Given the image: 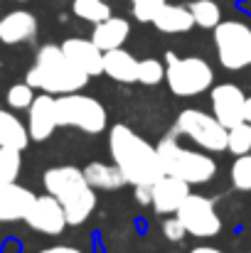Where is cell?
<instances>
[{
  "mask_svg": "<svg viewBox=\"0 0 251 253\" xmlns=\"http://www.w3.org/2000/svg\"><path fill=\"white\" fill-rule=\"evenodd\" d=\"M108 148L113 165L121 169L128 184H153L158 182L165 169L160 163L158 148H153L146 138H141L128 126H113L108 130Z\"/></svg>",
  "mask_w": 251,
  "mask_h": 253,
  "instance_id": "cell-1",
  "label": "cell"
},
{
  "mask_svg": "<svg viewBox=\"0 0 251 253\" xmlns=\"http://www.w3.org/2000/svg\"><path fill=\"white\" fill-rule=\"evenodd\" d=\"M42 182H45L47 194H52L62 204L69 226H79L94 214L96 189L84 177V169L69 168V165L52 168L45 172Z\"/></svg>",
  "mask_w": 251,
  "mask_h": 253,
  "instance_id": "cell-2",
  "label": "cell"
},
{
  "mask_svg": "<svg viewBox=\"0 0 251 253\" xmlns=\"http://www.w3.org/2000/svg\"><path fill=\"white\" fill-rule=\"evenodd\" d=\"M86 82L89 77L67 59V54L57 44H45L37 52V59L27 72V84L45 93H52V96L82 91Z\"/></svg>",
  "mask_w": 251,
  "mask_h": 253,
  "instance_id": "cell-3",
  "label": "cell"
},
{
  "mask_svg": "<svg viewBox=\"0 0 251 253\" xmlns=\"http://www.w3.org/2000/svg\"><path fill=\"white\" fill-rule=\"evenodd\" d=\"M158 155H160L165 174L180 177L187 184H204V182H209L217 174V163L212 160V155L197 153V150H187V148L177 145L172 138L160 140Z\"/></svg>",
  "mask_w": 251,
  "mask_h": 253,
  "instance_id": "cell-4",
  "label": "cell"
},
{
  "mask_svg": "<svg viewBox=\"0 0 251 253\" xmlns=\"http://www.w3.org/2000/svg\"><path fill=\"white\" fill-rule=\"evenodd\" d=\"M54 111H57V126H69L89 135H99L108 126V116L101 101L84 96L79 91L54 96Z\"/></svg>",
  "mask_w": 251,
  "mask_h": 253,
  "instance_id": "cell-5",
  "label": "cell"
},
{
  "mask_svg": "<svg viewBox=\"0 0 251 253\" xmlns=\"http://www.w3.org/2000/svg\"><path fill=\"white\" fill-rule=\"evenodd\" d=\"M165 82L177 96H200L214 82L212 67L200 57H177L167 52Z\"/></svg>",
  "mask_w": 251,
  "mask_h": 253,
  "instance_id": "cell-6",
  "label": "cell"
},
{
  "mask_svg": "<svg viewBox=\"0 0 251 253\" xmlns=\"http://www.w3.org/2000/svg\"><path fill=\"white\" fill-rule=\"evenodd\" d=\"M214 47L224 69L239 72L251 67V27L239 20H227L214 27Z\"/></svg>",
  "mask_w": 251,
  "mask_h": 253,
  "instance_id": "cell-7",
  "label": "cell"
},
{
  "mask_svg": "<svg viewBox=\"0 0 251 253\" xmlns=\"http://www.w3.org/2000/svg\"><path fill=\"white\" fill-rule=\"evenodd\" d=\"M175 130L185 138H190L195 145L209 153H222L227 150V128L209 113L200 108H187L177 116Z\"/></svg>",
  "mask_w": 251,
  "mask_h": 253,
  "instance_id": "cell-8",
  "label": "cell"
},
{
  "mask_svg": "<svg viewBox=\"0 0 251 253\" xmlns=\"http://www.w3.org/2000/svg\"><path fill=\"white\" fill-rule=\"evenodd\" d=\"M175 216L185 224L187 234H192L197 239H209L222 231V219H219L214 204L202 194L190 192L185 197V202L180 204V209L175 211Z\"/></svg>",
  "mask_w": 251,
  "mask_h": 253,
  "instance_id": "cell-9",
  "label": "cell"
},
{
  "mask_svg": "<svg viewBox=\"0 0 251 253\" xmlns=\"http://www.w3.org/2000/svg\"><path fill=\"white\" fill-rule=\"evenodd\" d=\"M25 221H27L30 229H35L40 234H47V236H59L69 226L62 204L52 194L35 197L30 209H27V214H25Z\"/></svg>",
  "mask_w": 251,
  "mask_h": 253,
  "instance_id": "cell-10",
  "label": "cell"
},
{
  "mask_svg": "<svg viewBox=\"0 0 251 253\" xmlns=\"http://www.w3.org/2000/svg\"><path fill=\"white\" fill-rule=\"evenodd\" d=\"M244 103H247V96L239 86L219 84L212 88V111H214V118L224 128H232L244 121Z\"/></svg>",
  "mask_w": 251,
  "mask_h": 253,
  "instance_id": "cell-11",
  "label": "cell"
},
{
  "mask_svg": "<svg viewBox=\"0 0 251 253\" xmlns=\"http://www.w3.org/2000/svg\"><path fill=\"white\" fill-rule=\"evenodd\" d=\"M57 128V111H54V96L52 93H40L27 108V133L30 140H47Z\"/></svg>",
  "mask_w": 251,
  "mask_h": 253,
  "instance_id": "cell-12",
  "label": "cell"
},
{
  "mask_svg": "<svg viewBox=\"0 0 251 253\" xmlns=\"http://www.w3.org/2000/svg\"><path fill=\"white\" fill-rule=\"evenodd\" d=\"M62 52L67 54V59L82 69L86 77H99L103 74V52L94 44V40H82V37H72V40H64L62 44Z\"/></svg>",
  "mask_w": 251,
  "mask_h": 253,
  "instance_id": "cell-13",
  "label": "cell"
},
{
  "mask_svg": "<svg viewBox=\"0 0 251 253\" xmlns=\"http://www.w3.org/2000/svg\"><path fill=\"white\" fill-rule=\"evenodd\" d=\"M187 194H190V184L185 179L163 174L158 182H153V209L158 214H175Z\"/></svg>",
  "mask_w": 251,
  "mask_h": 253,
  "instance_id": "cell-14",
  "label": "cell"
},
{
  "mask_svg": "<svg viewBox=\"0 0 251 253\" xmlns=\"http://www.w3.org/2000/svg\"><path fill=\"white\" fill-rule=\"evenodd\" d=\"M35 194L17 182H0V221L25 219Z\"/></svg>",
  "mask_w": 251,
  "mask_h": 253,
  "instance_id": "cell-15",
  "label": "cell"
},
{
  "mask_svg": "<svg viewBox=\"0 0 251 253\" xmlns=\"http://www.w3.org/2000/svg\"><path fill=\"white\" fill-rule=\"evenodd\" d=\"M35 35H37V17L27 10L7 12L0 20V42H5V44L30 42Z\"/></svg>",
  "mask_w": 251,
  "mask_h": 253,
  "instance_id": "cell-16",
  "label": "cell"
},
{
  "mask_svg": "<svg viewBox=\"0 0 251 253\" xmlns=\"http://www.w3.org/2000/svg\"><path fill=\"white\" fill-rule=\"evenodd\" d=\"M103 74L111 77L113 82L133 84V82H138V59L131 52H126L123 47L108 49V52H103Z\"/></svg>",
  "mask_w": 251,
  "mask_h": 253,
  "instance_id": "cell-17",
  "label": "cell"
},
{
  "mask_svg": "<svg viewBox=\"0 0 251 253\" xmlns=\"http://www.w3.org/2000/svg\"><path fill=\"white\" fill-rule=\"evenodd\" d=\"M128 32H131V25L128 20L123 17H106L101 22H96L94 27V44L101 49V52H108V49H116V47H123V42L128 40Z\"/></svg>",
  "mask_w": 251,
  "mask_h": 253,
  "instance_id": "cell-18",
  "label": "cell"
},
{
  "mask_svg": "<svg viewBox=\"0 0 251 253\" xmlns=\"http://www.w3.org/2000/svg\"><path fill=\"white\" fill-rule=\"evenodd\" d=\"M153 25L163 35H182V32L192 30L195 20H192L190 7H185V5H167L165 2L158 10V15L153 17Z\"/></svg>",
  "mask_w": 251,
  "mask_h": 253,
  "instance_id": "cell-19",
  "label": "cell"
},
{
  "mask_svg": "<svg viewBox=\"0 0 251 253\" xmlns=\"http://www.w3.org/2000/svg\"><path fill=\"white\" fill-rule=\"evenodd\" d=\"M84 177L89 179L94 189H103V192H116L123 184H128L121 169L116 165H106V163H89L84 168Z\"/></svg>",
  "mask_w": 251,
  "mask_h": 253,
  "instance_id": "cell-20",
  "label": "cell"
},
{
  "mask_svg": "<svg viewBox=\"0 0 251 253\" xmlns=\"http://www.w3.org/2000/svg\"><path fill=\"white\" fill-rule=\"evenodd\" d=\"M27 143H30V133H27L25 123H22L15 113L0 108V148L25 150Z\"/></svg>",
  "mask_w": 251,
  "mask_h": 253,
  "instance_id": "cell-21",
  "label": "cell"
},
{
  "mask_svg": "<svg viewBox=\"0 0 251 253\" xmlns=\"http://www.w3.org/2000/svg\"><path fill=\"white\" fill-rule=\"evenodd\" d=\"M190 12H192L195 25H200L204 30H214L222 22V10L214 0H195L190 5Z\"/></svg>",
  "mask_w": 251,
  "mask_h": 253,
  "instance_id": "cell-22",
  "label": "cell"
},
{
  "mask_svg": "<svg viewBox=\"0 0 251 253\" xmlns=\"http://www.w3.org/2000/svg\"><path fill=\"white\" fill-rule=\"evenodd\" d=\"M227 150L234 155H247L251 153V123L242 121L232 128H227Z\"/></svg>",
  "mask_w": 251,
  "mask_h": 253,
  "instance_id": "cell-23",
  "label": "cell"
},
{
  "mask_svg": "<svg viewBox=\"0 0 251 253\" xmlns=\"http://www.w3.org/2000/svg\"><path fill=\"white\" fill-rule=\"evenodd\" d=\"M72 10H74L77 17H82L86 22H94V25L111 17V7H108L106 0H74Z\"/></svg>",
  "mask_w": 251,
  "mask_h": 253,
  "instance_id": "cell-24",
  "label": "cell"
},
{
  "mask_svg": "<svg viewBox=\"0 0 251 253\" xmlns=\"http://www.w3.org/2000/svg\"><path fill=\"white\" fill-rule=\"evenodd\" d=\"M22 168V150L0 148V182H15Z\"/></svg>",
  "mask_w": 251,
  "mask_h": 253,
  "instance_id": "cell-25",
  "label": "cell"
},
{
  "mask_svg": "<svg viewBox=\"0 0 251 253\" xmlns=\"http://www.w3.org/2000/svg\"><path fill=\"white\" fill-rule=\"evenodd\" d=\"M232 184L239 192H251V153L237 155L232 165Z\"/></svg>",
  "mask_w": 251,
  "mask_h": 253,
  "instance_id": "cell-26",
  "label": "cell"
},
{
  "mask_svg": "<svg viewBox=\"0 0 251 253\" xmlns=\"http://www.w3.org/2000/svg\"><path fill=\"white\" fill-rule=\"evenodd\" d=\"M165 79V67L158 59H141L138 62V82L146 86H155Z\"/></svg>",
  "mask_w": 251,
  "mask_h": 253,
  "instance_id": "cell-27",
  "label": "cell"
},
{
  "mask_svg": "<svg viewBox=\"0 0 251 253\" xmlns=\"http://www.w3.org/2000/svg\"><path fill=\"white\" fill-rule=\"evenodd\" d=\"M32 101H35V88L27 84V82H25V84L10 86V91H7V106H10V108H15V111H27Z\"/></svg>",
  "mask_w": 251,
  "mask_h": 253,
  "instance_id": "cell-28",
  "label": "cell"
},
{
  "mask_svg": "<svg viewBox=\"0 0 251 253\" xmlns=\"http://www.w3.org/2000/svg\"><path fill=\"white\" fill-rule=\"evenodd\" d=\"M163 5H165V0H131L133 17L138 22H153V17L158 15V10Z\"/></svg>",
  "mask_w": 251,
  "mask_h": 253,
  "instance_id": "cell-29",
  "label": "cell"
},
{
  "mask_svg": "<svg viewBox=\"0 0 251 253\" xmlns=\"http://www.w3.org/2000/svg\"><path fill=\"white\" fill-rule=\"evenodd\" d=\"M163 234H165L167 241L177 244V241H182V239L187 236V229H185V224H182L177 216H172V219H165V221H163Z\"/></svg>",
  "mask_w": 251,
  "mask_h": 253,
  "instance_id": "cell-30",
  "label": "cell"
},
{
  "mask_svg": "<svg viewBox=\"0 0 251 253\" xmlns=\"http://www.w3.org/2000/svg\"><path fill=\"white\" fill-rule=\"evenodd\" d=\"M133 192L141 204H153V184H136Z\"/></svg>",
  "mask_w": 251,
  "mask_h": 253,
  "instance_id": "cell-31",
  "label": "cell"
},
{
  "mask_svg": "<svg viewBox=\"0 0 251 253\" xmlns=\"http://www.w3.org/2000/svg\"><path fill=\"white\" fill-rule=\"evenodd\" d=\"M40 253H82L79 249H72V246H52V249H45Z\"/></svg>",
  "mask_w": 251,
  "mask_h": 253,
  "instance_id": "cell-32",
  "label": "cell"
},
{
  "mask_svg": "<svg viewBox=\"0 0 251 253\" xmlns=\"http://www.w3.org/2000/svg\"><path fill=\"white\" fill-rule=\"evenodd\" d=\"M190 253H222L219 249H212V246H197V249H192Z\"/></svg>",
  "mask_w": 251,
  "mask_h": 253,
  "instance_id": "cell-33",
  "label": "cell"
},
{
  "mask_svg": "<svg viewBox=\"0 0 251 253\" xmlns=\"http://www.w3.org/2000/svg\"><path fill=\"white\" fill-rule=\"evenodd\" d=\"M244 121L251 123V96L247 98V103H244Z\"/></svg>",
  "mask_w": 251,
  "mask_h": 253,
  "instance_id": "cell-34",
  "label": "cell"
},
{
  "mask_svg": "<svg viewBox=\"0 0 251 253\" xmlns=\"http://www.w3.org/2000/svg\"><path fill=\"white\" fill-rule=\"evenodd\" d=\"M20 2H25V0H20Z\"/></svg>",
  "mask_w": 251,
  "mask_h": 253,
  "instance_id": "cell-35",
  "label": "cell"
}]
</instances>
